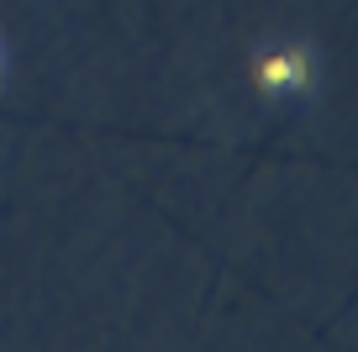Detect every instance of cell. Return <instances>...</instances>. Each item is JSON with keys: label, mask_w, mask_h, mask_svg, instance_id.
<instances>
[{"label": "cell", "mask_w": 358, "mask_h": 352, "mask_svg": "<svg viewBox=\"0 0 358 352\" xmlns=\"http://www.w3.org/2000/svg\"><path fill=\"white\" fill-rule=\"evenodd\" d=\"M258 79H264V89H290L306 79V58L301 53H280V58H268L264 68H258Z\"/></svg>", "instance_id": "6da1fadb"}]
</instances>
